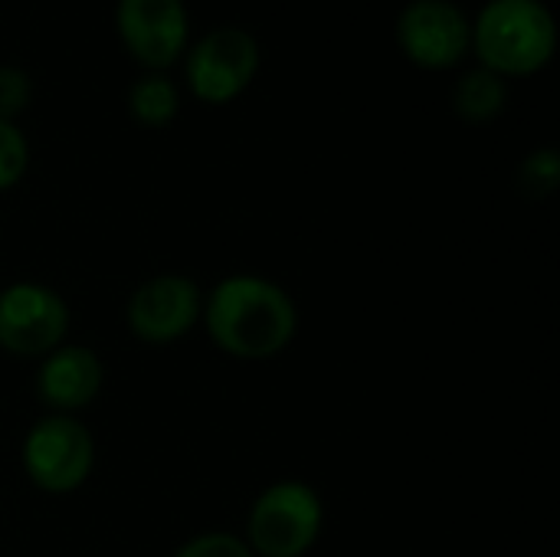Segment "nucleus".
I'll list each match as a JSON object with an SVG mask.
<instances>
[{"mask_svg": "<svg viewBox=\"0 0 560 557\" xmlns=\"http://www.w3.org/2000/svg\"><path fill=\"white\" fill-rule=\"evenodd\" d=\"M203 312V292L180 272H161L144 279L125 305V325L131 338L151 348H167L194 332Z\"/></svg>", "mask_w": 560, "mask_h": 557, "instance_id": "6", "label": "nucleus"}, {"mask_svg": "<svg viewBox=\"0 0 560 557\" xmlns=\"http://www.w3.org/2000/svg\"><path fill=\"white\" fill-rule=\"evenodd\" d=\"M69 335L66 299L43 282H10L0 289V351L13 358H46Z\"/></svg>", "mask_w": 560, "mask_h": 557, "instance_id": "5", "label": "nucleus"}, {"mask_svg": "<svg viewBox=\"0 0 560 557\" xmlns=\"http://www.w3.org/2000/svg\"><path fill=\"white\" fill-rule=\"evenodd\" d=\"M322 496L299 479L266 486L246 519V548L253 557H305L322 538Z\"/></svg>", "mask_w": 560, "mask_h": 557, "instance_id": "3", "label": "nucleus"}, {"mask_svg": "<svg viewBox=\"0 0 560 557\" xmlns=\"http://www.w3.org/2000/svg\"><path fill=\"white\" fill-rule=\"evenodd\" d=\"M30 102V76L16 66H0V118L13 121Z\"/></svg>", "mask_w": 560, "mask_h": 557, "instance_id": "16", "label": "nucleus"}, {"mask_svg": "<svg viewBox=\"0 0 560 557\" xmlns=\"http://www.w3.org/2000/svg\"><path fill=\"white\" fill-rule=\"evenodd\" d=\"M400 49L423 69H450L456 66L469 43L466 13L450 0H413L397 20Z\"/></svg>", "mask_w": 560, "mask_h": 557, "instance_id": "8", "label": "nucleus"}, {"mask_svg": "<svg viewBox=\"0 0 560 557\" xmlns=\"http://www.w3.org/2000/svg\"><path fill=\"white\" fill-rule=\"evenodd\" d=\"M476 53L495 76H532L551 56L558 26L541 0H492L476 20Z\"/></svg>", "mask_w": 560, "mask_h": 557, "instance_id": "2", "label": "nucleus"}, {"mask_svg": "<svg viewBox=\"0 0 560 557\" xmlns=\"http://www.w3.org/2000/svg\"><path fill=\"white\" fill-rule=\"evenodd\" d=\"M26 479L46 496H69L82 489L95 469V440L79 417H39L20 446Z\"/></svg>", "mask_w": 560, "mask_h": 557, "instance_id": "4", "label": "nucleus"}, {"mask_svg": "<svg viewBox=\"0 0 560 557\" xmlns=\"http://www.w3.org/2000/svg\"><path fill=\"white\" fill-rule=\"evenodd\" d=\"M200 322L210 341L236 361H269L299 335V305L272 279L236 272L203 295Z\"/></svg>", "mask_w": 560, "mask_h": 557, "instance_id": "1", "label": "nucleus"}, {"mask_svg": "<svg viewBox=\"0 0 560 557\" xmlns=\"http://www.w3.org/2000/svg\"><path fill=\"white\" fill-rule=\"evenodd\" d=\"M259 69V46L246 30L223 26L207 33L190 59H187V82L200 102L223 105L233 102Z\"/></svg>", "mask_w": 560, "mask_h": 557, "instance_id": "7", "label": "nucleus"}, {"mask_svg": "<svg viewBox=\"0 0 560 557\" xmlns=\"http://www.w3.org/2000/svg\"><path fill=\"white\" fill-rule=\"evenodd\" d=\"M505 82L502 76H495L492 69H469L453 92V105L456 112L469 121V125H489L502 115L505 108Z\"/></svg>", "mask_w": 560, "mask_h": 557, "instance_id": "11", "label": "nucleus"}, {"mask_svg": "<svg viewBox=\"0 0 560 557\" xmlns=\"http://www.w3.org/2000/svg\"><path fill=\"white\" fill-rule=\"evenodd\" d=\"M560 184V158L555 148H538L532 151L522 167H518V187L532 200H545L558 190Z\"/></svg>", "mask_w": 560, "mask_h": 557, "instance_id": "13", "label": "nucleus"}, {"mask_svg": "<svg viewBox=\"0 0 560 557\" xmlns=\"http://www.w3.org/2000/svg\"><path fill=\"white\" fill-rule=\"evenodd\" d=\"M171 557H253V552L233 532H200L187 538Z\"/></svg>", "mask_w": 560, "mask_h": 557, "instance_id": "15", "label": "nucleus"}, {"mask_svg": "<svg viewBox=\"0 0 560 557\" xmlns=\"http://www.w3.org/2000/svg\"><path fill=\"white\" fill-rule=\"evenodd\" d=\"M128 108L131 118L144 128H164L174 121L177 115V89L171 79L151 72L144 79H138L128 92Z\"/></svg>", "mask_w": 560, "mask_h": 557, "instance_id": "12", "label": "nucleus"}, {"mask_svg": "<svg viewBox=\"0 0 560 557\" xmlns=\"http://www.w3.org/2000/svg\"><path fill=\"white\" fill-rule=\"evenodd\" d=\"M105 368L98 355L85 345H59L46 358H39L36 394L49 407V414H69L92 407L102 394Z\"/></svg>", "mask_w": 560, "mask_h": 557, "instance_id": "10", "label": "nucleus"}, {"mask_svg": "<svg viewBox=\"0 0 560 557\" xmlns=\"http://www.w3.org/2000/svg\"><path fill=\"white\" fill-rule=\"evenodd\" d=\"M26 164H30V148H26L23 131L13 121L0 118V194L20 184V177L26 174Z\"/></svg>", "mask_w": 560, "mask_h": 557, "instance_id": "14", "label": "nucleus"}, {"mask_svg": "<svg viewBox=\"0 0 560 557\" xmlns=\"http://www.w3.org/2000/svg\"><path fill=\"white\" fill-rule=\"evenodd\" d=\"M115 20L131 56L151 69L171 66L187 43V10L180 0H118Z\"/></svg>", "mask_w": 560, "mask_h": 557, "instance_id": "9", "label": "nucleus"}]
</instances>
